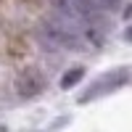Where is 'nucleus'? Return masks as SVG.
Masks as SVG:
<instances>
[{
    "label": "nucleus",
    "instance_id": "nucleus-3",
    "mask_svg": "<svg viewBox=\"0 0 132 132\" xmlns=\"http://www.w3.org/2000/svg\"><path fill=\"white\" fill-rule=\"evenodd\" d=\"M42 90H45V79H42V74L35 69V66L21 69V74L16 77V93L21 98H35Z\"/></svg>",
    "mask_w": 132,
    "mask_h": 132
},
{
    "label": "nucleus",
    "instance_id": "nucleus-1",
    "mask_svg": "<svg viewBox=\"0 0 132 132\" xmlns=\"http://www.w3.org/2000/svg\"><path fill=\"white\" fill-rule=\"evenodd\" d=\"M42 37L53 48H66V50H90L95 45L93 29L79 24V19H61V21H45L42 24Z\"/></svg>",
    "mask_w": 132,
    "mask_h": 132
},
{
    "label": "nucleus",
    "instance_id": "nucleus-5",
    "mask_svg": "<svg viewBox=\"0 0 132 132\" xmlns=\"http://www.w3.org/2000/svg\"><path fill=\"white\" fill-rule=\"evenodd\" d=\"M93 3H95V8L98 11H108V8H119V5H122V0H93Z\"/></svg>",
    "mask_w": 132,
    "mask_h": 132
},
{
    "label": "nucleus",
    "instance_id": "nucleus-4",
    "mask_svg": "<svg viewBox=\"0 0 132 132\" xmlns=\"http://www.w3.org/2000/svg\"><path fill=\"white\" fill-rule=\"evenodd\" d=\"M79 77H82V66H77L71 74H63V77H61V87H71L77 79H79Z\"/></svg>",
    "mask_w": 132,
    "mask_h": 132
},
{
    "label": "nucleus",
    "instance_id": "nucleus-2",
    "mask_svg": "<svg viewBox=\"0 0 132 132\" xmlns=\"http://www.w3.org/2000/svg\"><path fill=\"white\" fill-rule=\"evenodd\" d=\"M124 85H129V69H127V66H119V69H111V71H106L103 77H98V79L90 85V90H87L79 101L82 103L95 101V98H101V95H108L114 90H122Z\"/></svg>",
    "mask_w": 132,
    "mask_h": 132
}]
</instances>
